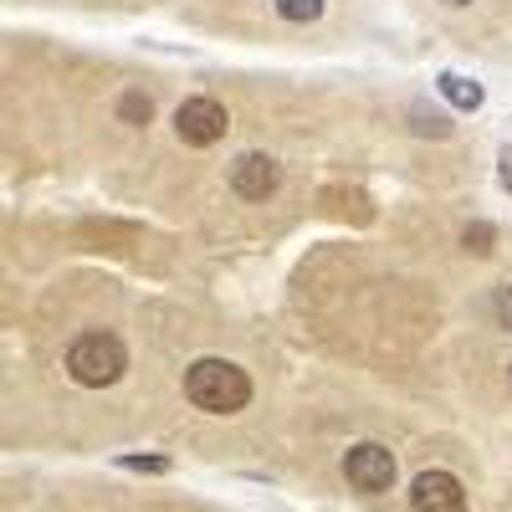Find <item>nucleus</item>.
Wrapping results in <instances>:
<instances>
[{
	"instance_id": "nucleus-9",
	"label": "nucleus",
	"mask_w": 512,
	"mask_h": 512,
	"mask_svg": "<svg viewBox=\"0 0 512 512\" xmlns=\"http://www.w3.org/2000/svg\"><path fill=\"white\" fill-rule=\"evenodd\" d=\"M277 16L282 21H297V26H308L323 16V0H277Z\"/></svg>"
},
{
	"instance_id": "nucleus-5",
	"label": "nucleus",
	"mask_w": 512,
	"mask_h": 512,
	"mask_svg": "<svg viewBox=\"0 0 512 512\" xmlns=\"http://www.w3.org/2000/svg\"><path fill=\"white\" fill-rule=\"evenodd\" d=\"M410 512H466V487L451 472H420L410 482Z\"/></svg>"
},
{
	"instance_id": "nucleus-6",
	"label": "nucleus",
	"mask_w": 512,
	"mask_h": 512,
	"mask_svg": "<svg viewBox=\"0 0 512 512\" xmlns=\"http://www.w3.org/2000/svg\"><path fill=\"white\" fill-rule=\"evenodd\" d=\"M277 180H282V169H277V159L272 154H241L236 164H231V190L241 195V200H267L272 190H277Z\"/></svg>"
},
{
	"instance_id": "nucleus-11",
	"label": "nucleus",
	"mask_w": 512,
	"mask_h": 512,
	"mask_svg": "<svg viewBox=\"0 0 512 512\" xmlns=\"http://www.w3.org/2000/svg\"><path fill=\"white\" fill-rule=\"evenodd\" d=\"M410 118H415V134H431V139H446V134H451V123H446L441 113H425L420 103L410 108Z\"/></svg>"
},
{
	"instance_id": "nucleus-12",
	"label": "nucleus",
	"mask_w": 512,
	"mask_h": 512,
	"mask_svg": "<svg viewBox=\"0 0 512 512\" xmlns=\"http://www.w3.org/2000/svg\"><path fill=\"white\" fill-rule=\"evenodd\" d=\"M118 466H128V472H169L164 456H123Z\"/></svg>"
},
{
	"instance_id": "nucleus-13",
	"label": "nucleus",
	"mask_w": 512,
	"mask_h": 512,
	"mask_svg": "<svg viewBox=\"0 0 512 512\" xmlns=\"http://www.w3.org/2000/svg\"><path fill=\"white\" fill-rule=\"evenodd\" d=\"M497 185L512 190V144H502V154H497Z\"/></svg>"
},
{
	"instance_id": "nucleus-16",
	"label": "nucleus",
	"mask_w": 512,
	"mask_h": 512,
	"mask_svg": "<svg viewBox=\"0 0 512 512\" xmlns=\"http://www.w3.org/2000/svg\"><path fill=\"white\" fill-rule=\"evenodd\" d=\"M507 379H512V364H507Z\"/></svg>"
},
{
	"instance_id": "nucleus-14",
	"label": "nucleus",
	"mask_w": 512,
	"mask_h": 512,
	"mask_svg": "<svg viewBox=\"0 0 512 512\" xmlns=\"http://www.w3.org/2000/svg\"><path fill=\"white\" fill-rule=\"evenodd\" d=\"M497 323H502V328H512V282H507V287H497Z\"/></svg>"
},
{
	"instance_id": "nucleus-7",
	"label": "nucleus",
	"mask_w": 512,
	"mask_h": 512,
	"mask_svg": "<svg viewBox=\"0 0 512 512\" xmlns=\"http://www.w3.org/2000/svg\"><path fill=\"white\" fill-rule=\"evenodd\" d=\"M436 88H441V98L451 103V108H461V113H477L482 108V82H472V77H461V72H441L436 77Z\"/></svg>"
},
{
	"instance_id": "nucleus-2",
	"label": "nucleus",
	"mask_w": 512,
	"mask_h": 512,
	"mask_svg": "<svg viewBox=\"0 0 512 512\" xmlns=\"http://www.w3.org/2000/svg\"><path fill=\"white\" fill-rule=\"evenodd\" d=\"M128 369V349H123V338L93 328V333H82L77 344L67 349V374L82 384V390H108V384H118Z\"/></svg>"
},
{
	"instance_id": "nucleus-3",
	"label": "nucleus",
	"mask_w": 512,
	"mask_h": 512,
	"mask_svg": "<svg viewBox=\"0 0 512 512\" xmlns=\"http://www.w3.org/2000/svg\"><path fill=\"white\" fill-rule=\"evenodd\" d=\"M344 477H349L354 492H369V497L390 492V487H395V456H390V446H379V441H359V446H349V456H344Z\"/></svg>"
},
{
	"instance_id": "nucleus-10",
	"label": "nucleus",
	"mask_w": 512,
	"mask_h": 512,
	"mask_svg": "<svg viewBox=\"0 0 512 512\" xmlns=\"http://www.w3.org/2000/svg\"><path fill=\"white\" fill-rule=\"evenodd\" d=\"M492 241H497V231L487 221H472V226L461 231V246L472 251V256H492Z\"/></svg>"
},
{
	"instance_id": "nucleus-8",
	"label": "nucleus",
	"mask_w": 512,
	"mask_h": 512,
	"mask_svg": "<svg viewBox=\"0 0 512 512\" xmlns=\"http://www.w3.org/2000/svg\"><path fill=\"white\" fill-rule=\"evenodd\" d=\"M149 113H154V103H149V93H139V88L118 98V118H123V123L144 128V123H149Z\"/></svg>"
},
{
	"instance_id": "nucleus-15",
	"label": "nucleus",
	"mask_w": 512,
	"mask_h": 512,
	"mask_svg": "<svg viewBox=\"0 0 512 512\" xmlns=\"http://www.w3.org/2000/svg\"><path fill=\"white\" fill-rule=\"evenodd\" d=\"M446 6H472V0H446Z\"/></svg>"
},
{
	"instance_id": "nucleus-1",
	"label": "nucleus",
	"mask_w": 512,
	"mask_h": 512,
	"mask_svg": "<svg viewBox=\"0 0 512 512\" xmlns=\"http://www.w3.org/2000/svg\"><path fill=\"white\" fill-rule=\"evenodd\" d=\"M185 400L205 415H236L251 405V374L231 359H195L185 369Z\"/></svg>"
},
{
	"instance_id": "nucleus-4",
	"label": "nucleus",
	"mask_w": 512,
	"mask_h": 512,
	"mask_svg": "<svg viewBox=\"0 0 512 512\" xmlns=\"http://www.w3.org/2000/svg\"><path fill=\"white\" fill-rule=\"evenodd\" d=\"M226 128H231V118H226V108H221L216 98H185V103L175 108V134H180L190 149L221 144Z\"/></svg>"
}]
</instances>
